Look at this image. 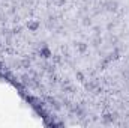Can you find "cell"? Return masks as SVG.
Returning <instances> with one entry per match:
<instances>
[{
  "label": "cell",
  "mask_w": 129,
  "mask_h": 128,
  "mask_svg": "<svg viewBox=\"0 0 129 128\" xmlns=\"http://www.w3.org/2000/svg\"><path fill=\"white\" fill-rule=\"evenodd\" d=\"M39 54H41L44 59H48V57H51V56H53V53H51V50L48 48V45H42V47H41V50H39Z\"/></svg>",
  "instance_id": "cell-1"
},
{
  "label": "cell",
  "mask_w": 129,
  "mask_h": 128,
  "mask_svg": "<svg viewBox=\"0 0 129 128\" xmlns=\"http://www.w3.org/2000/svg\"><path fill=\"white\" fill-rule=\"evenodd\" d=\"M39 26H41V23L38 20H29V23H27V27L30 32H36L39 29Z\"/></svg>",
  "instance_id": "cell-2"
},
{
  "label": "cell",
  "mask_w": 129,
  "mask_h": 128,
  "mask_svg": "<svg viewBox=\"0 0 129 128\" xmlns=\"http://www.w3.org/2000/svg\"><path fill=\"white\" fill-rule=\"evenodd\" d=\"M113 121H114V115H111V113H107V115L102 116V122L104 124H113Z\"/></svg>",
  "instance_id": "cell-3"
},
{
  "label": "cell",
  "mask_w": 129,
  "mask_h": 128,
  "mask_svg": "<svg viewBox=\"0 0 129 128\" xmlns=\"http://www.w3.org/2000/svg\"><path fill=\"white\" fill-rule=\"evenodd\" d=\"M105 8H107L108 11H116V9H117V3L110 0V2H107V3H105Z\"/></svg>",
  "instance_id": "cell-4"
},
{
  "label": "cell",
  "mask_w": 129,
  "mask_h": 128,
  "mask_svg": "<svg viewBox=\"0 0 129 128\" xmlns=\"http://www.w3.org/2000/svg\"><path fill=\"white\" fill-rule=\"evenodd\" d=\"M77 50H78L80 53H86V51H87V44H84V42H78V44H77Z\"/></svg>",
  "instance_id": "cell-5"
},
{
  "label": "cell",
  "mask_w": 129,
  "mask_h": 128,
  "mask_svg": "<svg viewBox=\"0 0 129 128\" xmlns=\"http://www.w3.org/2000/svg\"><path fill=\"white\" fill-rule=\"evenodd\" d=\"M63 3H64V0H56V5H59V6L63 5Z\"/></svg>",
  "instance_id": "cell-6"
},
{
  "label": "cell",
  "mask_w": 129,
  "mask_h": 128,
  "mask_svg": "<svg viewBox=\"0 0 129 128\" xmlns=\"http://www.w3.org/2000/svg\"><path fill=\"white\" fill-rule=\"evenodd\" d=\"M23 65H24V66H30V60H24Z\"/></svg>",
  "instance_id": "cell-7"
},
{
  "label": "cell",
  "mask_w": 129,
  "mask_h": 128,
  "mask_svg": "<svg viewBox=\"0 0 129 128\" xmlns=\"http://www.w3.org/2000/svg\"><path fill=\"white\" fill-rule=\"evenodd\" d=\"M77 77H78V78H80V80H83V74H81V72H80V71H78V72H77Z\"/></svg>",
  "instance_id": "cell-8"
}]
</instances>
